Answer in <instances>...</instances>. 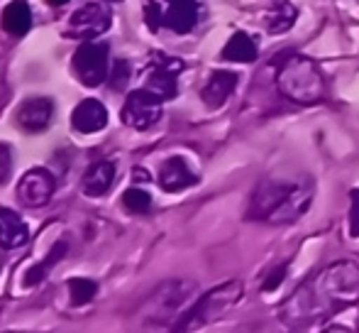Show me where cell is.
I'll list each match as a JSON object with an SVG mask.
<instances>
[{
    "label": "cell",
    "mask_w": 359,
    "mask_h": 333,
    "mask_svg": "<svg viewBox=\"0 0 359 333\" xmlns=\"http://www.w3.org/2000/svg\"><path fill=\"white\" fill-rule=\"evenodd\" d=\"M359 301V265L337 262L301 287L286 304L293 321H316Z\"/></svg>",
    "instance_id": "cell-1"
},
{
    "label": "cell",
    "mask_w": 359,
    "mask_h": 333,
    "mask_svg": "<svg viewBox=\"0 0 359 333\" xmlns=\"http://www.w3.org/2000/svg\"><path fill=\"white\" fill-rule=\"evenodd\" d=\"M313 199L311 179H266L255 191L250 206V216L266 223H291L298 216L306 214Z\"/></svg>",
    "instance_id": "cell-2"
},
{
    "label": "cell",
    "mask_w": 359,
    "mask_h": 333,
    "mask_svg": "<svg viewBox=\"0 0 359 333\" xmlns=\"http://www.w3.org/2000/svg\"><path fill=\"white\" fill-rule=\"evenodd\" d=\"M276 86L286 98L301 105L318 103L325 96V81H323L318 64L308 57H301V54H291L279 64Z\"/></svg>",
    "instance_id": "cell-3"
},
{
    "label": "cell",
    "mask_w": 359,
    "mask_h": 333,
    "mask_svg": "<svg viewBox=\"0 0 359 333\" xmlns=\"http://www.w3.org/2000/svg\"><path fill=\"white\" fill-rule=\"evenodd\" d=\"M242 296V285L240 282H227L222 287H215L213 292L203 296V299L196 304V309L189 311V316L184 319V324L179 326V333L201 329V326L215 321L220 314H225L232 304Z\"/></svg>",
    "instance_id": "cell-4"
},
{
    "label": "cell",
    "mask_w": 359,
    "mask_h": 333,
    "mask_svg": "<svg viewBox=\"0 0 359 333\" xmlns=\"http://www.w3.org/2000/svg\"><path fill=\"white\" fill-rule=\"evenodd\" d=\"M108 54L110 47L105 42H83L74 54V72L83 86H100L108 79Z\"/></svg>",
    "instance_id": "cell-5"
},
{
    "label": "cell",
    "mask_w": 359,
    "mask_h": 333,
    "mask_svg": "<svg viewBox=\"0 0 359 333\" xmlns=\"http://www.w3.org/2000/svg\"><path fill=\"white\" fill-rule=\"evenodd\" d=\"M161 118V98L151 91L140 89L128 96L123 105V120L125 125L135 130H149Z\"/></svg>",
    "instance_id": "cell-6"
},
{
    "label": "cell",
    "mask_w": 359,
    "mask_h": 333,
    "mask_svg": "<svg viewBox=\"0 0 359 333\" xmlns=\"http://www.w3.org/2000/svg\"><path fill=\"white\" fill-rule=\"evenodd\" d=\"M179 72H184V62H181V59H171V57L156 54L154 62H151L149 74H147V91L159 96L161 100L174 98L176 91H179V86H176Z\"/></svg>",
    "instance_id": "cell-7"
},
{
    "label": "cell",
    "mask_w": 359,
    "mask_h": 333,
    "mask_svg": "<svg viewBox=\"0 0 359 333\" xmlns=\"http://www.w3.org/2000/svg\"><path fill=\"white\" fill-rule=\"evenodd\" d=\"M108 27H110V13L98 3L83 5V8H79L69 18V32L74 37L83 39V42H90L98 34L108 32Z\"/></svg>",
    "instance_id": "cell-8"
},
{
    "label": "cell",
    "mask_w": 359,
    "mask_h": 333,
    "mask_svg": "<svg viewBox=\"0 0 359 333\" xmlns=\"http://www.w3.org/2000/svg\"><path fill=\"white\" fill-rule=\"evenodd\" d=\"M54 189H57V181L49 174L47 169L37 166V169H29L27 174L20 179L18 184V199L22 201L29 209H39V206L49 204Z\"/></svg>",
    "instance_id": "cell-9"
},
{
    "label": "cell",
    "mask_w": 359,
    "mask_h": 333,
    "mask_svg": "<svg viewBox=\"0 0 359 333\" xmlns=\"http://www.w3.org/2000/svg\"><path fill=\"white\" fill-rule=\"evenodd\" d=\"M54 115V103L49 98H29L18 108V125L27 133H39L49 125Z\"/></svg>",
    "instance_id": "cell-10"
},
{
    "label": "cell",
    "mask_w": 359,
    "mask_h": 333,
    "mask_svg": "<svg viewBox=\"0 0 359 333\" xmlns=\"http://www.w3.org/2000/svg\"><path fill=\"white\" fill-rule=\"evenodd\" d=\"M164 25L179 34H186L198 22V3L196 0H164Z\"/></svg>",
    "instance_id": "cell-11"
},
{
    "label": "cell",
    "mask_w": 359,
    "mask_h": 333,
    "mask_svg": "<svg viewBox=\"0 0 359 333\" xmlns=\"http://www.w3.org/2000/svg\"><path fill=\"white\" fill-rule=\"evenodd\" d=\"M72 125L79 133L90 135V133H98L108 125V110L100 100L93 98H86L76 105V110L72 113Z\"/></svg>",
    "instance_id": "cell-12"
},
{
    "label": "cell",
    "mask_w": 359,
    "mask_h": 333,
    "mask_svg": "<svg viewBox=\"0 0 359 333\" xmlns=\"http://www.w3.org/2000/svg\"><path fill=\"white\" fill-rule=\"evenodd\" d=\"M196 181H198V176L191 171V166L181 157L166 159L159 169V186L164 191H184L189 186H194Z\"/></svg>",
    "instance_id": "cell-13"
},
{
    "label": "cell",
    "mask_w": 359,
    "mask_h": 333,
    "mask_svg": "<svg viewBox=\"0 0 359 333\" xmlns=\"http://www.w3.org/2000/svg\"><path fill=\"white\" fill-rule=\"evenodd\" d=\"M27 238H29L27 223L15 211L0 206V248L5 250L20 248V245L27 243Z\"/></svg>",
    "instance_id": "cell-14"
},
{
    "label": "cell",
    "mask_w": 359,
    "mask_h": 333,
    "mask_svg": "<svg viewBox=\"0 0 359 333\" xmlns=\"http://www.w3.org/2000/svg\"><path fill=\"white\" fill-rule=\"evenodd\" d=\"M237 86V74L235 72H213L210 74V79L205 81L203 91H201V98L205 100V105H210V108H220L222 103H225L227 98H230V93L235 91Z\"/></svg>",
    "instance_id": "cell-15"
},
{
    "label": "cell",
    "mask_w": 359,
    "mask_h": 333,
    "mask_svg": "<svg viewBox=\"0 0 359 333\" xmlns=\"http://www.w3.org/2000/svg\"><path fill=\"white\" fill-rule=\"evenodd\" d=\"M115 181V164L110 159H100V162L90 164L88 171L83 174V191L88 196H103L110 191Z\"/></svg>",
    "instance_id": "cell-16"
},
{
    "label": "cell",
    "mask_w": 359,
    "mask_h": 333,
    "mask_svg": "<svg viewBox=\"0 0 359 333\" xmlns=\"http://www.w3.org/2000/svg\"><path fill=\"white\" fill-rule=\"evenodd\" d=\"M32 27V10H29L27 0H15L5 8L3 13V30L13 37H22Z\"/></svg>",
    "instance_id": "cell-17"
},
{
    "label": "cell",
    "mask_w": 359,
    "mask_h": 333,
    "mask_svg": "<svg viewBox=\"0 0 359 333\" xmlns=\"http://www.w3.org/2000/svg\"><path fill=\"white\" fill-rule=\"evenodd\" d=\"M257 54H259L257 42L247 32H235L230 37V42L225 44V49H222V59H227V62H240V64L255 62Z\"/></svg>",
    "instance_id": "cell-18"
},
{
    "label": "cell",
    "mask_w": 359,
    "mask_h": 333,
    "mask_svg": "<svg viewBox=\"0 0 359 333\" xmlns=\"http://www.w3.org/2000/svg\"><path fill=\"white\" fill-rule=\"evenodd\" d=\"M298 18V8L293 3H276L274 8L269 10V15H266V27H269L271 34H284L288 30L293 27V22H296Z\"/></svg>",
    "instance_id": "cell-19"
},
{
    "label": "cell",
    "mask_w": 359,
    "mask_h": 333,
    "mask_svg": "<svg viewBox=\"0 0 359 333\" xmlns=\"http://www.w3.org/2000/svg\"><path fill=\"white\" fill-rule=\"evenodd\" d=\"M98 292V285L93 280H86V277H76V280H69V294H72V301L76 306L88 304L90 299Z\"/></svg>",
    "instance_id": "cell-20"
},
{
    "label": "cell",
    "mask_w": 359,
    "mask_h": 333,
    "mask_svg": "<svg viewBox=\"0 0 359 333\" xmlns=\"http://www.w3.org/2000/svg\"><path fill=\"white\" fill-rule=\"evenodd\" d=\"M123 206L133 214H147L151 209V196L142 189H128L123 194Z\"/></svg>",
    "instance_id": "cell-21"
},
{
    "label": "cell",
    "mask_w": 359,
    "mask_h": 333,
    "mask_svg": "<svg viewBox=\"0 0 359 333\" xmlns=\"http://www.w3.org/2000/svg\"><path fill=\"white\" fill-rule=\"evenodd\" d=\"M64 252H67V243H59L57 248H52V252L47 255V260L42 262V265H37V267H32L29 270V275H27V280H25V285H34V282H39L44 275H47V270L54 265V262L59 260V257H64Z\"/></svg>",
    "instance_id": "cell-22"
},
{
    "label": "cell",
    "mask_w": 359,
    "mask_h": 333,
    "mask_svg": "<svg viewBox=\"0 0 359 333\" xmlns=\"http://www.w3.org/2000/svg\"><path fill=\"white\" fill-rule=\"evenodd\" d=\"M144 20L151 32H156V30L164 25V10H161V5L156 3V0H147L144 3Z\"/></svg>",
    "instance_id": "cell-23"
},
{
    "label": "cell",
    "mask_w": 359,
    "mask_h": 333,
    "mask_svg": "<svg viewBox=\"0 0 359 333\" xmlns=\"http://www.w3.org/2000/svg\"><path fill=\"white\" fill-rule=\"evenodd\" d=\"M130 81V64L125 62V59H118V62L113 64V74H110V86H113L115 91H123L125 86Z\"/></svg>",
    "instance_id": "cell-24"
},
{
    "label": "cell",
    "mask_w": 359,
    "mask_h": 333,
    "mask_svg": "<svg viewBox=\"0 0 359 333\" xmlns=\"http://www.w3.org/2000/svg\"><path fill=\"white\" fill-rule=\"evenodd\" d=\"M10 171H13V150L10 145L0 143V184L10 179Z\"/></svg>",
    "instance_id": "cell-25"
},
{
    "label": "cell",
    "mask_w": 359,
    "mask_h": 333,
    "mask_svg": "<svg viewBox=\"0 0 359 333\" xmlns=\"http://www.w3.org/2000/svg\"><path fill=\"white\" fill-rule=\"evenodd\" d=\"M350 199H352V209H350V233L359 235V189L350 191Z\"/></svg>",
    "instance_id": "cell-26"
},
{
    "label": "cell",
    "mask_w": 359,
    "mask_h": 333,
    "mask_svg": "<svg viewBox=\"0 0 359 333\" xmlns=\"http://www.w3.org/2000/svg\"><path fill=\"white\" fill-rule=\"evenodd\" d=\"M284 275H286V265H281V267H276L274 272H271V277L266 280V285H264V289L269 292V289H274L276 285H279L281 280H284Z\"/></svg>",
    "instance_id": "cell-27"
},
{
    "label": "cell",
    "mask_w": 359,
    "mask_h": 333,
    "mask_svg": "<svg viewBox=\"0 0 359 333\" xmlns=\"http://www.w3.org/2000/svg\"><path fill=\"white\" fill-rule=\"evenodd\" d=\"M325 333H350L347 329H342V326H335V329H327Z\"/></svg>",
    "instance_id": "cell-28"
},
{
    "label": "cell",
    "mask_w": 359,
    "mask_h": 333,
    "mask_svg": "<svg viewBox=\"0 0 359 333\" xmlns=\"http://www.w3.org/2000/svg\"><path fill=\"white\" fill-rule=\"evenodd\" d=\"M49 5H64V3H69V0H47Z\"/></svg>",
    "instance_id": "cell-29"
},
{
    "label": "cell",
    "mask_w": 359,
    "mask_h": 333,
    "mask_svg": "<svg viewBox=\"0 0 359 333\" xmlns=\"http://www.w3.org/2000/svg\"><path fill=\"white\" fill-rule=\"evenodd\" d=\"M0 270H3V257H0Z\"/></svg>",
    "instance_id": "cell-30"
},
{
    "label": "cell",
    "mask_w": 359,
    "mask_h": 333,
    "mask_svg": "<svg viewBox=\"0 0 359 333\" xmlns=\"http://www.w3.org/2000/svg\"><path fill=\"white\" fill-rule=\"evenodd\" d=\"M110 3H115V0H110Z\"/></svg>",
    "instance_id": "cell-31"
}]
</instances>
